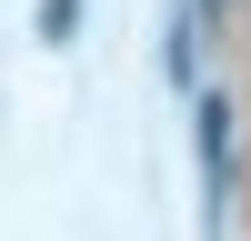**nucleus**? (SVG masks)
<instances>
[{
    "label": "nucleus",
    "mask_w": 251,
    "mask_h": 241,
    "mask_svg": "<svg viewBox=\"0 0 251 241\" xmlns=\"http://www.w3.org/2000/svg\"><path fill=\"white\" fill-rule=\"evenodd\" d=\"M80 30V0H40V40H71Z\"/></svg>",
    "instance_id": "nucleus-1"
}]
</instances>
